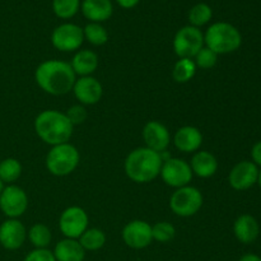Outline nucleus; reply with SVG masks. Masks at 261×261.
Returning a JSON list of instances; mask_svg holds the SVG:
<instances>
[{
	"label": "nucleus",
	"instance_id": "1",
	"mask_svg": "<svg viewBox=\"0 0 261 261\" xmlns=\"http://www.w3.org/2000/svg\"><path fill=\"white\" fill-rule=\"evenodd\" d=\"M35 81L41 89L51 96H64L73 91L76 81L70 64L61 60H46L37 66Z\"/></svg>",
	"mask_w": 261,
	"mask_h": 261
},
{
	"label": "nucleus",
	"instance_id": "2",
	"mask_svg": "<svg viewBox=\"0 0 261 261\" xmlns=\"http://www.w3.org/2000/svg\"><path fill=\"white\" fill-rule=\"evenodd\" d=\"M163 160L161 153L147 147L132 150L125 160V173L137 184H148L157 178L161 173Z\"/></svg>",
	"mask_w": 261,
	"mask_h": 261
},
{
	"label": "nucleus",
	"instance_id": "3",
	"mask_svg": "<svg viewBox=\"0 0 261 261\" xmlns=\"http://www.w3.org/2000/svg\"><path fill=\"white\" fill-rule=\"evenodd\" d=\"M35 132L46 144L59 145L69 143L74 126L65 114L56 110H45L35 119Z\"/></svg>",
	"mask_w": 261,
	"mask_h": 261
},
{
	"label": "nucleus",
	"instance_id": "4",
	"mask_svg": "<svg viewBox=\"0 0 261 261\" xmlns=\"http://www.w3.org/2000/svg\"><path fill=\"white\" fill-rule=\"evenodd\" d=\"M204 45L217 55L234 53L242 45V35L239 28L228 22H216L204 33Z\"/></svg>",
	"mask_w": 261,
	"mask_h": 261
},
{
	"label": "nucleus",
	"instance_id": "5",
	"mask_svg": "<svg viewBox=\"0 0 261 261\" xmlns=\"http://www.w3.org/2000/svg\"><path fill=\"white\" fill-rule=\"evenodd\" d=\"M81 161L79 150L70 143L54 145L46 155V168L58 177H64L76 170Z\"/></svg>",
	"mask_w": 261,
	"mask_h": 261
},
{
	"label": "nucleus",
	"instance_id": "6",
	"mask_svg": "<svg viewBox=\"0 0 261 261\" xmlns=\"http://www.w3.org/2000/svg\"><path fill=\"white\" fill-rule=\"evenodd\" d=\"M203 194L194 186L176 189L170 198V208L177 217L189 218L198 213L203 206Z\"/></svg>",
	"mask_w": 261,
	"mask_h": 261
},
{
	"label": "nucleus",
	"instance_id": "7",
	"mask_svg": "<svg viewBox=\"0 0 261 261\" xmlns=\"http://www.w3.org/2000/svg\"><path fill=\"white\" fill-rule=\"evenodd\" d=\"M173 50L180 59H193L204 47V33L200 28L185 25L173 37Z\"/></svg>",
	"mask_w": 261,
	"mask_h": 261
},
{
	"label": "nucleus",
	"instance_id": "8",
	"mask_svg": "<svg viewBox=\"0 0 261 261\" xmlns=\"http://www.w3.org/2000/svg\"><path fill=\"white\" fill-rule=\"evenodd\" d=\"M83 42V28L74 23H63L58 25L51 33V43L56 50L61 53L78 51Z\"/></svg>",
	"mask_w": 261,
	"mask_h": 261
},
{
	"label": "nucleus",
	"instance_id": "9",
	"mask_svg": "<svg viewBox=\"0 0 261 261\" xmlns=\"http://www.w3.org/2000/svg\"><path fill=\"white\" fill-rule=\"evenodd\" d=\"M89 218L87 212L81 206H69L59 218V228L65 239L76 240L88 228Z\"/></svg>",
	"mask_w": 261,
	"mask_h": 261
},
{
	"label": "nucleus",
	"instance_id": "10",
	"mask_svg": "<svg viewBox=\"0 0 261 261\" xmlns=\"http://www.w3.org/2000/svg\"><path fill=\"white\" fill-rule=\"evenodd\" d=\"M160 175L166 185L175 189L188 186L194 176L190 163L181 158H170L167 161H163Z\"/></svg>",
	"mask_w": 261,
	"mask_h": 261
},
{
	"label": "nucleus",
	"instance_id": "11",
	"mask_svg": "<svg viewBox=\"0 0 261 261\" xmlns=\"http://www.w3.org/2000/svg\"><path fill=\"white\" fill-rule=\"evenodd\" d=\"M28 208V196L22 188L17 185H8L0 194V211L5 217L18 219L25 213Z\"/></svg>",
	"mask_w": 261,
	"mask_h": 261
},
{
	"label": "nucleus",
	"instance_id": "12",
	"mask_svg": "<svg viewBox=\"0 0 261 261\" xmlns=\"http://www.w3.org/2000/svg\"><path fill=\"white\" fill-rule=\"evenodd\" d=\"M122 240L130 249H145L153 241L152 226L148 222L140 219L129 222L122 229Z\"/></svg>",
	"mask_w": 261,
	"mask_h": 261
},
{
	"label": "nucleus",
	"instance_id": "13",
	"mask_svg": "<svg viewBox=\"0 0 261 261\" xmlns=\"http://www.w3.org/2000/svg\"><path fill=\"white\" fill-rule=\"evenodd\" d=\"M259 167L251 161H241L233 166L228 175V182L237 191L249 190L257 184Z\"/></svg>",
	"mask_w": 261,
	"mask_h": 261
},
{
	"label": "nucleus",
	"instance_id": "14",
	"mask_svg": "<svg viewBox=\"0 0 261 261\" xmlns=\"http://www.w3.org/2000/svg\"><path fill=\"white\" fill-rule=\"evenodd\" d=\"M71 92L81 105L93 106L101 101L103 96V87L94 76H81L75 81Z\"/></svg>",
	"mask_w": 261,
	"mask_h": 261
},
{
	"label": "nucleus",
	"instance_id": "15",
	"mask_svg": "<svg viewBox=\"0 0 261 261\" xmlns=\"http://www.w3.org/2000/svg\"><path fill=\"white\" fill-rule=\"evenodd\" d=\"M27 239L25 227L19 219L8 218L0 224V245L4 249L14 251L23 246Z\"/></svg>",
	"mask_w": 261,
	"mask_h": 261
},
{
	"label": "nucleus",
	"instance_id": "16",
	"mask_svg": "<svg viewBox=\"0 0 261 261\" xmlns=\"http://www.w3.org/2000/svg\"><path fill=\"white\" fill-rule=\"evenodd\" d=\"M143 139H144L145 147L154 150L157 153H162L167 149L170 145L171 137L167 127L160 121H148L143 127Z\"/></svg>",
	"mask_w": 261,
	"mask_h": 261
},
{
	"label": "nucleus",
	"instance_id": "17",
	"mask_svg": "<svg viewBox=\"0 0 261 261\" xmlns=\"http://www.w3.org/2000/svg\"><path fill=\"white\" fill-rule=\"evenodd\" d=\"M173 144L180 152L195 153L203 144V134L195 126H182L175 133Z\"/></svg>",
	"mask_w": 261,
	"mask_h": 261
},
{
	"label": "nucleus",
	"instance_id": "18",
	"mask_svg": "<svg viewBox=\"0 0 261 261\" xmlns=\"http://www.w3.org/2000/svg\"><path fill=\"white\" fill-rule=\"evenodd\" d=\"M81 10L89 22L102 23L111 18L114 5L111 0H83Z\"/></svg>",
	"mask_w": 261,
	"mask_h": 261
},
{
	"label": "nucleus",
	"instance_id": "19",
	"mask_svg": "<svg viewBox=\"0 0 261 261\" xmlns=\"http://www.w3.org/2000/svg\"><path fill=\"white\" fill-rule=\"evenodd\" d=\"M234 237L241 244L249 245L257 240L260 233V226L256 218L250 214H242L233 223Z\"/></svg>",
	"mask_w": 261,
	"mask_h": 261
},
{
	"label": "nucleus",
	"instance_id": "20",
	"mask_svg": "<svg viewBox=\"0 0 261 261\" xmlns=\"http://www.w3.org/2000/svg\"><path fill=\"white\" fill-rule=\"evenodd\" d=\"M193 175L200 178H209L214 176L218 170V161L216 155L206 150H198L194 153L190 163Z\"/></svg>",
	"mask_w": 261,
	"mask_h": 261
},
{
	"label": "nucleus",
	"instance_id": "21",
	"mask_svg": "<svg viewBox=\"0 0 261 261\" xmlns=\"http://www.w3.org/2000/svg\"><path fill=\"white\" fill-rule=\"evenodd\" d=\"M71 69L79 76H89L98 68V56L92 50H78L70 63Z\"/></svg>",
	"mask_w": 261,
	"mask_h": 261
},
{
	"label": "nucleus",
	"instance_id": "22",
	"mask_svg": "<svg viewBox=\"0 0 261 261\" xmlns=\"http://www.w3.org/2000/svg\"><path fill=\"white\" fill-rule=\"evenodd\" d=\"M54 256L56 261H83L86 250L82 247L78 240L64 239L55 246Z\"/></svg>",
	"mask_w": 261,
	"mask_h": 261
},
{
	"label": "nucleus",
	"instance_id": "23",
	"mask_svg": "<svg viewBox=\"0 0 261 261\" xmlns=\"http://www.w3.org/2000/svg\"><path fill=\"white\" fill-rule=\"evenodd\" d=\"M196 65L193 59H178L172 69V78L176 83H188L195 76Z\"/></svg>",
	"mask_w": 261,
	"mask_h": 261
},
{
	"label": "nucleus",
	"instance_id": "24",
	"mask_svg": "<svg viewBox=\"0 0 261 261\" xmlns=\"http://www.w3.org/2000/svg\"><path fill=\"white\" fill-rule=\"evenodd\" d=\"M79 244L86 251H97L106 244V234L98 228H87V231L79 237Z\"/></svg>",
	"mask_w": 261,
	"mask_h": 261
},
{
	"label": "nucleus",
	"instance_id": "25",
	"mask_svg": "<svg viewBox=\"0 0 261 261\" xmlns=\"http://www.w3.org/2000/svg\"><path fill=\"white\" fill-rule=\"evenodd\" d=\"M188 18L190 25L200 28L211 22L213 18V9L206 3H198L189 10Z\"/></svg>",
	"mask_w": 261,
	"mask_h": 261
},
{
	"label": "nucleus",
	"instance_id": "26",
	"mask_svg": "<svg viewBox=\"0 0 261 261\" xmlns=\"http://www.w3.org/2000/svg\"><path fill=\"white\" fill-rule=\"evenodd\" d=\"M27 234L28 240L36 249H46L50 245L51 239H53L50 228L43 223L33 224Z\"/></svg>",
	"mask_w": 261,
	"mask_h": 261
},
{
	"label": "nucleus",
	"instance_id": "27",
	"mask_svg": "<svg viewBox=\"0 0 261 261\" xmlns=\"http://www.w3.org/2000/svg\"><path fill=\"white\" fill-rule=\"evenodd\" d=\"M22 175V165L15 158H5L0 162V180L3 184H12Z\"/></svg>",
	"mask_w": 261,
	"mask_h": 261
},
{
	"label": "nucleus",
	"instance_id": "28",
	"mask_svg": "<svg viewBox=\"0 0 261 261\" xmlns=\"http://www.w3.org/2000/svg\"><path fill=\"white\" fill-rule=\"evenodd\" d=\"M83 35L84 40H87L93 46H102L109 41V33L101 23L89 22L83 28Z\"/></svg>",
	"mask_w": 261,
	"mask_h": 261
},
{
	"label": "nucleus",
	"instance_id": "29",
	"mask_svg": "<svg viewBox=\"0 0 261 261\" xmlns=\"http://www.w3.org/2000/svg\"><path fill=\"white\" fill-rule=\"evenodd\" d=\"M82 0H53V12L60 19H70L81 9Z\"/></svg>",
	"mask_w": 261,
	"mask_h": 261
},
{
	"label": "nucleus",
	"instance_id": "30",
	"mask_svg": "<svg viewBox=\"0 0 261 261\" xmlns=\"http://www.w3.org/2000/svg\"><path fill=\"white\" fill-rule=\"evenodd\" d=\"M175 234V227L168 222H158L154 226H152V236L154 241L166 244V242H170L171 240H173Z\"/></svg>",
	"mask_w": 261,
	"mask_h": 261
},
{
	"label": "nucleus",
	"instance_id": "31",
	"mask_svg": "<svg viewBox=\"0 0 261 261\" xmlns=\"http://www.w3.org/2000/svg\"><path fill=\"white\" fill-rule=\"evenodd\" d=\"M194 61H195L196 68L212 69L213 66H216L217 61H218V55H217L214 51H212L211 48L204 46V47L196 54L195 60Z\"/></svg>",
	"mask_w": 261,
	"mask_h": 261
},
{
	"label": "nucleus",
	"instance_id": "32",
	"mask_svg": "<svg viewBox=\"0 0 261 261\" xmlns=\"http://www.w3.org/2000/svg\"><path fill=\"white\" fill-rule=\"evenodd\" d=\"M65 115L69 119V121L73 124V126L83 124V122L87 120V117H88V112H87L86 107L81 103L69 107L68 111L65 112Z\"/></svg>",
	"mask_w": 261,
	"mask_h": 261
},
{
	"label": "nucleus",
	"instance_id": "33",
	"mask_svg": "<svg viewBox=\"0 0 261 261\" xmlns=\"http://www.w3.org/2000/svg\"><path fill=\"white\" fill-rule=\"evenodd\" d=\"M24 261H56V259L54 252H51L50 250L35 249L24 257Z\"/></svg>",
	"mask_w": 261,
	"mask_h": 261
},
{
	"label": "nucleus",
	"instance_id": "34",
	"mask_svg": "<svg viewBox=\"0 0 261 261\" xmlns=\"http://www.w3.org/2000/svg\"><path fill=\"white\" fill-rule=\"evenodd\" d=\"M251 158V162H254L257 167H261V140L260 142L255 143L254 147H252Z\"/></svg>",
	"mask_w": 261,
	"mask_h": 261
},
{
	"label": "nucleus",
	"instance_id": "35",
	"mask_svg": "<svg viewBox=\"0 0 261 261\" xmlns=\"http://www.w3.org/2000/svg\"><path fill=\"white\" fill-rule=\"evenodd\" d=\"M115 2L124 9H133L139 4L140 0H115Z\"/></svg>",
	"mask_w": 261,
	"mask_h": 261
},
{
	"label": "nucleus",
	"instance_id": "36",
	"mask_svg": "<svg viewBox=\"0 0 261 261\" xmlns=\"http://www.w3.org/2000/svg\"><path fill=\"white\" fill-rule=\"evenodd\" d=\"M239 261H261V257L259 255L255 254H246L241 257Z\"/></svg>",
	"mask_w": 261,
	"mask_h": 261
},
{
	"label": "nucleus",
	"instance_id": "37",
	"mask_svg": "<svg viewBox=\"0 0 261 261\" xmlns=\"http://www.w3.org/2000/svg\"><path fill=\"white\" fill-rule=\"evenodd\" d=\"M257 184H259V186L261 189V170H259V176H257Z\"/></svg>",
	"mask_w": 261,
	"mask_h": 261
},
{
	"label": "nucleus",
	"instance_id": "38",
	"mask_svg": "<svg viewBox=\"0 0 261 261\" xmlns=\"http://www.w3.org/2000/svg\"><path fill=\"white\" fill-rule=\"evenodd\" d=\"M3 189H4V184H3V181H2V180H0V194H2Z\"/></svg>",
	"mask_w": 261,
	"mask_h": 261
}]
</instances>
